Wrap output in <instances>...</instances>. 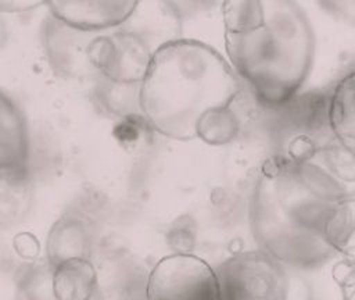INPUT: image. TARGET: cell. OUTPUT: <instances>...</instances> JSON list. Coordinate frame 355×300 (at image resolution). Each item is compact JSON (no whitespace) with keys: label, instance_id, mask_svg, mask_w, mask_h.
Listing matches in <instances>:
<instances>
[{"label":"cell","instance_id":"277c9868","mask_svg":"<svg viewBox=\"0 0 355 300\" xmlns=\"http://www.w3.org/2000/svg\"><path fill=\"white\" fill-rule=\"evenodd\" d=\"M215 271L220 300H287L284 265L261 249L234 253Z\"/></svg>","mask_w":355,"mask_h":300},{"label":"cell","instance_id":"9c48e42d","mask_svg":"<svg viewBox=\"0 0 355 300\" xmlns=\"http://www.w3.org/2000/svg\"><path fill=\"white\" fill-rule=\"evenodd\" d=\"M93 247V219L80 210H68L49 231L46 261L50 267H55L67 260L90 258Z\"/></svg>","mask_w":355,"mask_h":300},{"label":"cell","instance_id":"9a60e30c","mask_svg":"<svg viewBox=\"0 0 355 300\" xmlns=\"http://www.w3.org/2000/svg\"><path fill=\"white\" fill-rule=\"evenodd\" d=\"M100 82L96 88L97 101L100 106L115 115L119 117H139V89L140 85H123L98 78ZM141 117V115H140Z\"/></svg>","mask_w":355,"mask_h":300},{"label":"cell","instance_id":"ac0fdd59","mask_svg":"<svg viewBox=\"0 0 355 300\" xmlns=\"http://www.w3.org/2000/svg\"><path fill=\"white\" fill-rule=\"evenodd\" d=\"M12 244H14V249L18 253V256H21L24 258H36L40 251V244H39L37 239L28 232L18 233L14 238Z\"/></svg>","mask_w":355,"mask_h":300},{"label":"cell","instance_id":"8fae6325","mask_svg":"<svg viewBox=\"0 0 355 300\" xmlns=\"http://www.w3.org/2000/svg\"><path fill=\"white\" fill-rule=\"evenodd\" d=\"M35 185L29 165L0 169V228L22 224L33 207Z\"/></svg>","mask_w":355,"mask_h":300},{"label":"cell","instance_id":"e0dca14e","mask_svg":"<svg viewBox=\"0 0 355 300\" xmlns=\"http://www.w3.org/2000/svg\"><path fill=\"white\" fill-rule=\"evenodd\" d=\"M331 275L341 290L343 300H355V262L348 260L338 261Z\"/></svg>","mask_w":355,"mask_h":300},{"label":"cell","instance_id":"6da1fadb","mask_svg":"<svg viewBox=\"0 0 355 300\" xmlns=\"http://www.w3.org/2000/svg\"><path fill=\"white\" fill-rule=\"evenodd\" d=\"M355 196V158L336 140L304 158L272 156L258 169L250 228L258 249L284 267L316 268L336 257L324 239L334 207Z\"/></svg>","mask_w":355,"mask_h":300},{"label":"cell","instance_id":"30bf717a","mask_svg":"<svg viewBox=\"0 0 355 300\" xmlns=\"http://www.w3.org/2000/svg\"><path fill=\"white\" fill-rule=\"evenodd\" d=\"M31 138L21 107L0 90V169L28 167Z\"/></svg>","mask_w":355,"mask_h":300},{"label":"cell","instance_id":"8992f818","mask_svg":"<svg viewBox=\"0 0 355 300\" xmlns=\"http://www.w3.org/2000/svg\"><path fill=\"white\" fill-rule=\"evenodd\" d=\"M90 65L98 78L123 85H140L153 51L144 38L132 31L96 35L87 49Z\"/></svg>","mask_w":355,"mask_h":300},{"label":"cell","instance_id":"7a4b0ae2","mask_svg":"<svg viewBox=\"0 0 355 300\" xmlns=\"http://www.w3.org/2000/svg\"><path fill=\"white\" fill-rule=\"evenodd\" d=\"M225 50L239 79L266 107L290 101L304 86L315 54V35L294 1L222 3Z\"/></svg>","mask_w":355,"mask_h":300},{"label":"cell","instance_id":"3957f363","mask_svg":"<svg viewBox=\"0 0 355 300\" xmlns=\"http://www.w3.org/2000/svg\"><path fill=\"white\" fill-rule=\"evenodd\" d=\"M240 82L229 61L194 39H173L158 46L140 83L144 124L175 140H191L201 118L232 107Z\"/></svg>","mask_w":355,"mask_h":300},{"label":"cell","instance_id":"2e32d148","mask_svg":"<svg viewBox=\"0 0 355 300\" xmlns=\"http://www.w3.org/2000/svg\"><path fill=\"white\" fill-rule=\"evenodd\" d=\"M239 128L240 122L232 107L218 108L201 118L196 129V138L211 146H222L236 138Z\"/></svg>","mask_w":355,"mask_h":300},{"label":"cell","instance_id":"44dd1931","mask_svg":"<svg viewBox=\"0 0 355 300\" xmlns=\"http://www.w3.org/2000/svg\"><path fill=\"white\" fill-rule=\"evenodd\" d=\"M6 42H7V26L3 21V18L0 17V50L6 44Z\"/></svg>","mask_w":355,"mask_h":300},{"label":"cell","instance_id":"5bb4252c","mask_svg":"<svg viewBox=\"0 0 355 300\" xmlns=\"http://www.w3.org/2000/svg\"><path fill=\"white\" fill-rule=\"evenodd\" d=\"M324 239L336 256L355 262V196L334 207L324 225Z\"/></svg>","mask_w":355,"mask_h":300},{"label":"cell","instance_id":"ffe728a7","mask_svg":"<svg viewBox=\"0 0 355 300\" xmlns=\"http://www.w3.org/2000/svg\"><path fill=\"white\" fill-rule=\"evenodd\" d=\"M42 3H26V1H4L0 3V11L4 12H26L29 10H35L40 7Z\"/></svg>","mask_w":355,"mask_h":300},{"label":"cell","instance_id":"7c38bea8","mask_svg":"<svg viewBox=\"0 0 355 300\" xmlns=\"http://www.w3.org/2000/svg\"><path fill=\"white\" fill-rule=\"evenodd\" d=\"M326 119L333 139L355 158V71L344 75L333 88Z\"/></svg>","mask_w":355,"mask_h":300},{"label":"cell","instance_id":"4fadbf2b","mask_svg":"<svg viewBox=\"0 0 355 300\" xmlns=\"http://www.w3.org/2000/svg\"><path fill=\"white\" fill-rule=\"evenodd\" d=\"M51 290L55 300H97L98 274L93 261L73 258L51 267Z\"/></svg>","mask_w":355,"mask_h":300},{"label":"cell","instance_id":"ba28073f","mask_svg":"<svg viewBox=\"0 0 355 300\" xmlns=\"http://www.w3.org/2000/svg\"><path fill=\"white\" fill-rule=\"evenodd\" d=\"M50 15L62 24L87 33H97L125 24L133 17L136 1H51Z\"/></svg>","mask_w":355,"mask_h":300},{"label":"cell","instance_id":"d6986e66","mask_svg":"<svg viewBox=\"0 0 355 300\" xmlns=\"http://www.w3.org/2000/svg\"><path fill=\"white\" fill-rule=\"evenodd\" d=\"M319 6L336 18L355 25V1H323Z\"/></svg>","mask_w":355,"mask_h":300},{"label":"cell","instance_id":"5b68a950","mask_svg":"<svg viewBox=\"0 0 355 300\" xmlns=\"http://www.w3.org/2000/svg\"><path fill=\"white\" fill-rule=\"evenodd\" d=\"M146 300H220L215 268L191 253L162 257L144 285Z\"/></svg>","mask_w":355,"mask_h":300},{"label":"cell","instance_id":"52a82bcc","mask_svg":"<svg viewBox=\"0 0 355 300\" xmlns=\"http://www.w3.org/2000/svg\"><path fill=\"white\" fill-rule=\"evenodd\" d=\"M96 35L76 31L50 15L44 21L42 38L51 69L58 76L69 79L97 76L87 56L89 44Z\"/></svg>","mask_w":355,"mask_h":300}]
</instances>
